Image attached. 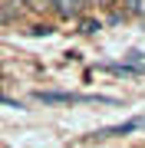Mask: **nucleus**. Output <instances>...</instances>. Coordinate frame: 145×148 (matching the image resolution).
Segmentation results:
<instances>
[{
  "label": "nucleus",
  "mask_w": 145,
  "mask_h": 148,
  "mask_svg": "<svg viewBox=\"0 0 145 148\" xmlns=\"http://www.w3.org/2000/svg\"><path fill=\"white\" fill-rule=\"evenodd\" d=\"M43 106H56V102H69V106H82V102H102V106H119L112 95H96V92H36Z\"/></svg>",
  "instance_id": "1"
},
{
  "label": "nucleus",
  "mask_w": 145,
  "mask_h": 148,
  "mask_svg": "<svg viewBox=\"0 0 145 148\" xmlns=\"http://www.w3.org/2000/svg\"><path fill=\"white\" fill-rule=\"evenodd\" d=\"M139 128H145V115H135L129 122H122V125H106V128H99V132H92V138H115V135L139 132Z\"/></svg>",
  "instance_id": "2"
},
{
  "label": "nucleus",
  "mask_w": 145,
  "mask_h": 148,
  "mask_svg": "<svg viewBox=\"0 0 145 148\" xmlns=\"http://www.w3.org/2000/svg\"><path fill=\"white\" fill-rule=\"evenodd\" d=\"M56 3H59V13L63 16H76L82 10V0H56Z\"/></svg>",
  "instance_id": "3"
},
{
  "label": "nucleus",
  "mask_w": 145,
  "mask_h": 148,
  "mask_svg": "<svg viewBox=\"0 0 145 148\" xmlns=\"http://www.w3.org/2000/svg\"><path fill=\"white\" fill-rule=\"evenodd\" d=\"M129 10L132 13H145V0H129Z\"/></svg>",
  "instance_id": "4"
}]
</instances>
